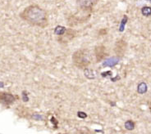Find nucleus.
<instances>
[{
  "label": "nucleus",
  "instance_id": "obj_14",
  "mask_svg": "<svg viewBox=\"0 0 151 134\" xmlns=\"http://www.w3.org/2000/svg\"><path fill=\"white\" fill-rule=\"evenodd\" d=\"M146 1H149V2H150L151 3V0H146Z\"/></svg>",
  "mask_w": 151,
  "mask_h": 134
},
{
  "label": "nucleus",
  "instance_id": "obj_2",
  "mask_svg": "<svg viewBox=\"0 0 151 134\" xmlns=\"http://www.w3.org/2000/svg\"><path fill=\"white\" fill-rule=\"evenodd\" d=\"M92 61V56L87 49L76 51L72 55V62L77 68L85 69Z\"/></svg>",
  "mask_w": 151,
  "mask_h": 134
},
{
  "label": "nucleus",
  "instance_id": "obj_4",
  "mask_svg": "<svg viewBox=\"0 0 151 134\" xmlns=\"http://www.w3.org/2000/svg\"><path fill=\"white\" fill-rule=\"evenodd\" d=\"M99 0H77L76 3L81 9L87 10L92 8L96 4Z\"/></svg>",
  "mask_w": 151,
  "mask_h": 134
},
{
  "label": "nucleus",
  "instance_id": "obj_6",
  "mask_svg": "<svg viewBox=\"0 0 151 134\" xmlns=\"http://www.w3.org/2000/svg\"><path fill=\"white\" fill-rule=\"evenodd\" d=\"M148 90V86H147L146 83L145 82H141L138 84L137 86V92L139 94H145Z\"/></svg>",
  "mask_w": 151,
  "mask_h": 134
},
{
  "label": "nucleus",
  "instance_id": "obj_10",
  "mask_svg": "<svg viewBox=\"0 0 151 134\" xmlns=\"http://www.w3.org/2000/svg\"><path fill=\"white\" fill-rule=\"evenodd\" d=\"M125 128L126 130H128V131H132V130L135 128V122L132 121V120H127V121L125 122Z\"/></svg>",
  "mask_w": 151,
  "mask_h": 134
},
{
  "label": "nucleus",
  "instance_id": "obj_3",
  "mask_svg": "<svg viewBox=\"0 0 151 134\" xmlns=\"http://www.w3.org/2000/svg\"><path fill=\"white\" fill-rule=\"evenodd\" d=\"M15 101V97L13 94L8 92H0V103L4 105H10Z\"/></svg>",
  "mask_w": 151,
  "mask_h": 134
},
{
  "label": "nucleus",
  "instance_id": "obj_11",
  "mask_svg": "<svg viewBox=\"0 0 151 134\" xmlns=\"http://www.w3.org/2000/svg\"><path fill=\"white\" fill-rule=\"evenodd\" d=\"M91 74H93V72L91 70H85V75L86 76L87 78H90V76H91ZM95 77H93L91 76V79H94Z\"/></svg>",
  "mask_w": 151,
  "mask_h": 134
},
{
  "label": "nucleus",
  "instance_id": "obj_9",
  "mask_svg": "<svg viewBox=\"0 0 151 134\" xmlns=\"http://www.w3.org/2000/svg\"><path fill=\"white\" fill-rule=\"evenodd\" d=\"M141 13L144 17H149L151 16V7L145 6L141 8Z\"/></svg>",
  "mask_w": 151,
  "mask_h": 134
},
{
  "label": "nucleus",
  "instance_id": "obj_12",
  "mask_svg": "<svg viewBox=\"0 0 151 134\" xmlns=\"http://www.w3.org/2000/svg\"><path fill=\"white\" fill-rule=\"evenodd\" d=\"M78 116L81 118H85L86 117V114L82 113V112H78Z\"/></svg>",
  "mask_w": 151,
  "mask_h": 134
},
{
  "label": "nucleus",
  "instance_id": "obj_13",
  "mask_svg": "<svg viewBox=\"0 0 151 134\" xmlns=\"http://www.w3.org/2000/svg\"><path fill=\"white\" fill-rule=\"evenodd\" d=\"M149 108H150V111L151 113V100L149 102Z\"/></svg>",
  "mask_w": 151,
  "mask_h": 134
},
{
  "label": "nucleus",
  "instance_id": "obj_5",
  "mask_svg": "<svg viewBox=\"0 0 151 134\" xmlns=\"http://www.w3.org/2000/svg\"><path fill=\"white\" fill-rule=\"evenodd\" d=\"M126 49V43L123 40H119L117 43V45H116V52L118 53L119 56H123Z\"/></svg>",
  "mask_w": 151,
  "mask_h": 134
},
{
  "label": "nucleus",
  "instance_id": "obj_7",
  "mask_svg": "<svg viewBox=\"0 0 151 134\" xmlns=\"http://www.w3.org/2000/svg\"><path fill=\"white\" fill-rule=\"evenodd\" d=\"M118 61H119V58L118 57H113V58H110L108 61H106L104 64V66H113Z\"/></svg>",
  "mask_w": 151,
  "mask_h": 134
},
{
  "label": "nucleus",
  "instance_id": "obj_8",
  "mask_svg": "<svg viewBox=\"0 0 151 134\" xmlns=\"http://www.w3.org/2000/svg\"><path fill=\"white\" fill-rule=\"evenodd\" d=\"M66 31H67L66 28H65V27H63V26H61V25L57 26V27L54 29L55 34H57V35H59V36L63 35L64 34L66 33Z\"/></svg>",
  "mask_w": 151,
  "mask_h": 134
},
{
  "label": "nucleus",
  "instance_id": "obj_1",
  "mask_svg": "<svg viewBox=\"0 0 151 134\" xmlns=\"http://www.w3.org/2000/svg\"><path fill=\"white\" fill-rule=\"evenodd\" d=\"M22 20L32 25L45 27L48 25V15L45 10L38 5H30L20 14Z\"/></svg>",
  "mask_w": 151,
  "mask_h": 134
}]
</instances>
